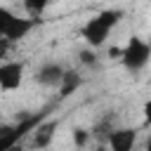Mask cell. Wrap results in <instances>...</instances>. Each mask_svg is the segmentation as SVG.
<instances>
[{
    "mask_svg": "<svg viewBox=\"0 0 151 151\" xmlns=\"http://www.w3.org/2000/svg\"><path fill=\"white\" fill-rule=\"evenodd\" d=\"M83 85V78H80V73H76V71H64V76H61V80H59V94L61 97H68V94H73L78 87Z\"/></svg>",
    "mask_w": 151,
    "mask_h": 151,
    "instance_id": "9",
    "label": "cell"
},
{
    "mask_svg": "<svg viewBox=\"0 0 151 151\" xmlns=\"http://www.w3.org/2000/svg\"><path fill=\"white\" fill-rule=\"evenodd\" d=\"M14 17H17V14H14L9 7H0V35L7 33V28H9V24H12Z\"/></svg>",
    "mask_w": 151,
    "mask_h": 151,
    "instance_id": "11",
    "label": "cell"
},
{
    "mask_svg": "<svg viewBox=\"0 0 151 151\" xmlns=\"http://www.w3.org/2000/svg\"><path fill=\"white\" fill-rule=\"evenodd\" d=\"M137 130L134 127H111L106 134V149L109 151H134L137 146Z\"/></svg>",
    "mask_w": 151,
    "mask_h": 151,
    "instance_id": "4",
    "label": "cell"
},
{
    "mask_svg": "<svg viewBox=\"0 0 151 151\" xmlns=\"http://www.w3.org/2000/svg\"><path fill=\"white\" fill-rule=\"evenodd\" d=\"M64 71H66V68H64L61 64H57V61H45V64H40L38 71H35V83L42 85V87H57L59 80H61V76H64Z\"/></svg>",
    "mask_w": 151,
    "mask_h": 151,
    "instance_id": "5",
    "label": "cell"
},
{
    "mask_svg": "<svg viewBox=\"0 0 151 151\" xmlns=\"http://www.w3.org/2000/svg\"><path fill=\"white\" fill-rule=\"evenodd\" d=\"M151 61V42L142 35L127 38V42L120 47V64L130 73H139Z\"/></svg>",
    "mask_w": 151,
    "mask_h": 151,
    "instance_id": "2",
    "label": "cell"
},
{
    "mask_svg": "<svg viewBox=\"0 0 151 151\" xmlns=\"http://www.w3.org/2000/svg\"><path fill=\"white\" fill-rule=\"evenodd\" d=\"M144 151H151V134H149V139H146V144H144Z\"/></svg>",
    "mask_w": 151,
    "mask_h": 151,
    "instance_id": "17",
    "label": "cell"
},
{
    "mask_svg": "<svg viewBox=\"0 0 151 151\" xmlns=\"http://www.w3.org/2000/svg\"><path fill=\"white\" fill-rule=\"evenodd\" d=\"M80 61L85 64V66H92V64H97V50H92V47H85L80 54Z\"/></svg>",
    "mask_w": 151,
    "mask_h": 151,
    "instance_id": "13",
    "label": "cell"
},
{
    "mask_svg": "<svg viewBox=\"0 0 151 151\" xmlns=\"http://www.w3.org/2000/svg\"><path fill=\"white\" fill-rule=\"evenodd\" d=\"M28 127H31V123H24V125H5V127H0V151H9L17 142H21V137L26 134Z\"/></svg>",
    "mask_w": 151,
    "mask_h": 151,
    "instance_id": "7",
    "label": "cell"
},
{
    "mask_svg": "<svg viewBox=\"0 0 151 151\" xmlns=\"http://www.w3.org/2000/svg\"><path fill=\"white\" fill-rule=\"evenodd\" d=\"M26 76L24 61H2L0 64V90L2 92H14L21 87Z\"/></svg>",
    "mask_w": 151,
    "mask_h": 151,
    "instance_id": "3",
    "label": "cell"
},
{
    "mask_svg": "<svg viewBox=\"0 0 151 151\" xmlns=\"http://www.w3.org/2000/svg\"><path fill=\"white\" fill-rule=\"evenodd\" d=\"M87 142H90V132L85 127H76L73 130V144L76 146H85Z\"/></svg>",
    "mask_w": 151,
    "mask_h": 151,
    "instance_id": "12",
    "label": "cell"
},
{
    "mask_svg": "<svg viewBox=\"0 0 151 151\" xmlns=\"http://www.w3.org/2000/svg\"><path fill=\"white\" fill-rule=\"evenodd\" d=\"M21 2H24V9H26L31 17H40V14L50 7L52 0H21Z\"/></svg>",
    "mask_w": 151,
    "mask_h": 151,
    "instance_id": "10",
    "label": "cell"
},
{
    "mask_svg": "<svg viewBox=\"0 0 151 151\" xmlns=\"http://www.w3.org/2000/svg\"><path fill=\"white\" fill-rule=\"evenodd\" d=\"M35 24H38V19H28V17H19V14H17V17L12 19L5 38H7L9 42H19V40H24V38L35 28Z\"/></svg>",
    "mask_w": 151,
    "mask_h": 151,
    "instance_id": "6",
    "label": "cell"
},
{
    "mask_svg": "<svg viewBox=\"0 0 151 151\" xmlns=\"http://www.w3.org/2000/svg\"><path fill=\"white\" fill-rule=\"evenodd\" d=\"M142 116H144V123L151 127V99L144 101V106H142Z\"/></svg>",
    "mask_w": 151,
    "mask_h": 151,
    "instance_id": "15",
    "label": "cell"
},
{
    "mask_svg": "<svg viewBox=\"0 0 151 151\" xmlns=\"http://www.w3.org/2000/svg\"><path fill=\"white\" fill-rule=\"evenodd\" d=\"M97 151H109V149H106V146H99V149H97Z\"/></svg>",
    "mask_w": 151,
    "mask_h": 151,
    "instance_id": "18",
    "label": "cell"
},
{
    "mask_svg": "<svg viewBox=\"0 0 151 151\" xmlns=\"http://www.w3.org/2000/svg\"><path fill=\"white\" fill-rule=\"evenodd\" d=\"M14 42H9L5 35H0V59H5L7 54H9V47H12Z\"/></svg>",
    "mask_w": 151,
    "mask_h": 151,
    "instance_id": "14",
    "label": "cell"
},
{
    "mask_svg": "<svg viewBox=\"0 0 151 151\" xmlns=\"http://www.w3.org/2000/svg\"><path fill=\"white\" fill-rule=\"evenodd\" d=\"M123 17H125V12H123V9H118V7L101 9V12H97L94 17H90V19L80 26V38L85 40V45H87V47L99 50L101 45H106V40H109V35H111V31L120 24V19H123Z\"/></svg>",
    "mask_w": 151,
    "mask_h": 151,
    "instance_id": "1",
    "label": "cell"
},
{
    "mask_svg": "<svg viewBox=\"0 0 151 151\" xmlns=\"http://www.w3.org/2000/svg\"><path fill=\"white\" fill-rule=\"evenodd\" d=\"M54 130H57V123L54 120H47V123H38L35 132H33V146L35 149H47L52 137H54Z\"/></svg>",
    "mask_w": 151,
    "mask_h": 151,
    "instance_id": "8",
    "label": "cell"
},
{
    "mask_svg": "<svg viewBox=\"0 0 151 151\" xmlns=\"http://www.w3.org/2000/svg\"><path fill=\"white\" fill-rule=\"evenodd\" d=\"M109 57L111 59H120V47H111L109 50Z\"/></svg>",
    "mask_w": 151,
    "mask_h": 151,
    "instance_id": "16",
    "label": "cell"
}]
</instances>
